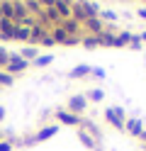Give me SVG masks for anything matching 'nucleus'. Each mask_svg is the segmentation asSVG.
I'll return each instance as SVG.
<instances>
[{
	"mask_svg": "<svg viewBox=\"0 0 146 151\" xmlns=\"http://www.w3.org/2000/svg\"><path fill=\"white\" fill-rule=\"evenodd\" d=\"M0 151H10V146L7 144H0Z\"/></svg>",
	"mask_w": 146,
	"mask_h": 151,
	"instance_id": "nucleus-2",
	"label": "nucleus"
},
{
	"mask_svg": "<svg viewBox=\"0 0 146 151\" xmlns=\"http://www.w3.org/2000/svg\"><path fill=\"white\" fill-rule=\"evenodd\" d=\"M54 132H56L54 127H51V129H44V132H39V137H42V139H46V137H51V134H54Z\"/></svg>",
	"mask_w": 146,
	"mask_h": 151,
	"instance_id": "nucleus-1",
	"label": "nucleus"
}]
</instances>
